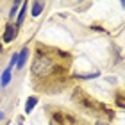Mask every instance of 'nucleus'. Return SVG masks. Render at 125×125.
I'll return each mask as SVG.
<instances>
[{"instance_id":"1","label":"nucleus","mask_w":125,"mask_h":125,"mask_svg":"<svg viewBox=\"0 0 125 125\" xmlns=\"http://www.w3.org/2000/svg\"><path fill=\"white\" fill-rule=\"evenodd\" d=\"M73 54L54 45L38 41L31 61V88L38 95L55 96L70 89L73 82Z\"/></svg>"},{"instance_id":"2","label":"nucleus","mask_w":125,"mask_h":125,"mask_svg":"<svg viewBox=\"0 0 125 125\" xmlns=\"http://www.w3.org/2000/svg\"><path fill=\"white\" fill-rule=\"evenodd\" d=\"M72 104L77 107L79 113L86 115L89 118H95V122H113L116 118V111L115 107L107 105L105 102H102L98 98H95L93 95H89L86 89H84L81 84H75L72 88Z\"/></svg>"},{"instance_id":"3","label":"nucleus","mask_w":125,"mask_h":125,"mask_svg":"<svg viewBox=\"0 0 125 125\" xmlns=\"http://www.w3.org/2000/svg\"><path fill=\"white\" fill-rule=\"evenodd\" d=\"M16 34H18V27H16L13 21H9V23L5 25V29H4V34H2L4 43H13L14 38H16Z\"/></svg>"},{"instance_id":"4","label":"nucleus","mask_w":125,"mask_h":125,"mask_svg":"<svg viewBox=\"0 0 125 125\" xmlns=\"http://www.w3.org/2000/svg\"><path fill=\"white\" fill-rule=\"evenodd\" d=\"M27 11H29V2H21L20 9H18V14H16V21H14V25L18 27V29H20L21 25H23V20H25Z\"/></svg>"},{"instance_id":"5","label":"nucleus","mask_w":125,"mask_h":125,"mask_svg":"<svg viewBox=\"0 0 125 125\" xmlns=\"http://www.w3.org/2000/svg\"><path fill=\"white\" fill-rule=\"evenodd\" d=\"M29 55H31V48H29V47H23V48L18 52V62H16V68H18V70H21V68L25 66Z\"/></svg>"},{"instance_id":"6","label":"nucleus","mask_w":125,"mask_h":125,"mask_svg":"<svg viewBox=\"0 0 125 125\" xmlns=\"http://www.w3.org/2000/svg\"><path fill=\"white\" fill-rule=\"evenodd\" d=\"M38 102H39V96H38V95H32V96H29V98H27L25 105H23L25 115H31V113L34 111V107L38 105Z\"/></svg>"},{"instance_id":"7","label":"nucleus","mask_w":125,"mask_h":125,"mask_svg":"<svg viewBox=\"0 0 125 125\" xmlns=\"http://www.w3.org/2000/svg\"><path fill=\"white\" fill-rule=\"evenodd\" d=\"M29 9H31V14L34 18H38L45 9V2H32V4H29Z\"/></svg>"},{"instance_id":"8","label":"nucleus","mask_w":125,"mask_h":125,"mask_svg":"<svg viewBox=\"0 0 125 125\" xmlns=\"http://www.w3.org/2000/svg\"><path fill=\"white\" fill-rule=\"evenodd\" d=\"M11 77H13V70H9V68H5L2 72V75H0V86L5 88L7 84L11 82Z\"/></svg>"},{"instance_id":"9","label":"nucleus","mask_w":125,"mask_h":125,"mask_svg":"<svg viewBox=\"0 0 125 125\" xmlns=\"http://www.w3.org/2000/svg\"><path fill=\"white\" fill-rule=\"evenodd\" d=\"M115 104L120 107V109H125V102H123V89L118 88L115 91Z\"/></svg>"},{"instance_id":"10","label":"nucleus","mask_w":125,"mask_h":125,"mask_svg":"<svg viewBox=\"0 0 125 125\" xmlns=\"http://www.w3.org/2000/svg\"><path fill=\"white\" fill-rule=\"evenodd\" d=\"M20 5H21V2H14V4H13V7H11V11H9V21H13V20L16 18V14H18V9H20Z\"/></svg>"},{"instance_id":"11","label":"nucleus","mask_w":125,"mask_h":125,"mask_svg":"<svg viewBox=\"0 0 125 125\" xmlns=\"http://www.w3.org/2000/svg\"><path fill=\"white\" fill-rule=\"evenodd\" d=\"M93 125H111V123H109V122H100V120H98V122H95Z\"/></svg>"}]
</instances>
